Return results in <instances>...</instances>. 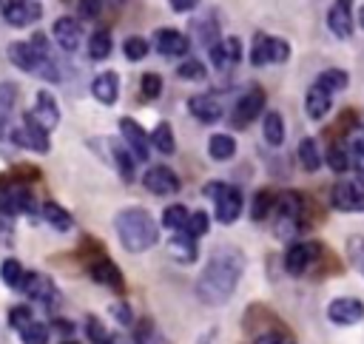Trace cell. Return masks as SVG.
Wrapping results in <instances>:
<instances>
[{
	"mask_svg": "<svg viewBox=\"0 0 364 344\" xmlns=\"http://www.w3.org/2000/svg\"><path fill=\"white\" fill-rule=\"evenodd\" d=\"M318 253H321V244L318 242H296L284 253V270L290 276H301V273L310 270V264L318 259Z\"/></svg>",
	"mask_w": 364,
	"mask_h": 344,
	"instance_id": "cell-7",
	"label": "cell"
},
{
	"mask_svg": "<svg viewBox=\"0 0 364 344\" xmlns=\"http://www.w3.org/2000/svg\"><path fill=\"white\" fill-rule=\"evenodd\" d=\"M142 185L154 193V196H173L179 190V176L168 168V165H154L145 171Z\"/></svg>",
	"mask_w": 364,
	"mask_h": 344,
	"instance_id": "cell-10",
	"label": "cell"
},
{
	"mask_svg": "<svg viewBox=\"0 0 364 344\" xmlns=\"http://www.w3.org/2000/svg\"><path fill=\"white\" fill-rule=\"evenodd\" d=\"M23 293H26L28 299L40 301V304H48V307H54V304L60 301V293H57L54 281H51L48 276H40V273H26V279H23Z\"/></svg>",
	"mask_w": 364,
	"mask_h": 344,
	"instance_id": "cell-16",
	"label": "cell"
},
{
	"mask_svg": "<svg viewBox=\"0 0 364 344\" xmlns=\"http://www.w3.org/2000/svg\"><path fill=\"white\" fill-rule=\"evenodd\" d=\"M193 28H196V34H199V43H202V45H208V48H210V45H216V43H219V40H216V37H219V26H216V20H213V17L199 20Z\"/></svg>",
	"mask_w": 364,
	"mask_h": 344,
	"instance_id": "cell-40",
	"label": "cell"
},
{
	"mask_svg": "<svg viewBox=\"0 0 364 344\" xmlns=\"http://www.w3.org/2000/svg\"><path fill=\"white\" fill-rule=\"evenodd\" d=\"M273 208H276V196H273L270 190H259V193L253 196V205H250V219L262 222L264 216H270Z\"/></svg>",
	"mask_w": 364,
	"mask_h": 344,
	"instance_id": "cell-36",
	"label": "cell"
},
{
	"mask_svg": "<svg viewBox=\"0 0 364 344\" xmlns=\"http://www.w3.org/2000/svg\"><path fill=\"white\" fill-rule=\"evenodd\" d=\"M28 43L34 45V51H37L43 60H51V51H48V40H46V34H40V31H37V34H34Z\"/></svg>",
	"mask_w": 364,
	"mask_h": 344,
	"instance_id": "cell-51",
	"label": "cell"
},
{
	"mask_svg": "<svg viewBox=\"0 0 364 344\" xmlns=\"http://www.w3.org/2000/svg\"><path fill=\"white\" fill-rule=\"evenodd\" d=\"M114 230L119 244L128 253H142L148 247L156 244L159 239V225L154 222V216L145 208H125L114 216Z\"/></svg>",
	"mask_w": 364,
	"mask_h": 344,
	"instance_id": "cell-2",
	"label": "cell"
},
{
	"mask_svg": "<svg viewBox=\"0 0 364 344\" xmlns=\"http://www.w3.org/2000/svg\"><path fill=\"white\" fill-rule=\"evenodd\" d=\"M262 108H264V91H262L259 85H253V88H247V91L236 100L233 114H230V122H233L236 128H245V125H250V122L262 114Z\"/></svg>",
	"mask_w": 364,
	"mask_h": 344,
	"instance_id": "cell-6",
	"label": "cell"
},
{
	"mask_svg": "<svg viewBox=\"0 0 364 344\" xmlns=\"http://www.w3.org/2000/svg\"><path fill=\"white\" fill-rule=\"evenodd\" d=\"M361 26H364V9H361Z\"/></svg>",
	"mask_w": 364,
	"mask_h": 344,
	"instance_id": "cell-56",
	"label": "cell"
},
{
	"mask_svg": "<svg viewBox=\"0 0 364 344\" xmlns=\"http://www.w3.org/2000/svg\"><path fill=\"white\" fill-rule=\"evenodd\" d=\"M299 162H301V168L304 171H318V165H321V154H318V145H316V139L313 136H304L301 142H299Z\"/></svg>",
	"mask_w": 364,
	"mask_h": 344,
	"instance_id": "cell-28",
	"label": "cell"
},
{
	"mask_svg": "<svg viewBox=\"0 0 364 344\" xmlns=\"http://www.w3.org/2000/svg\"><path fill=\"white\" fill-rule=\"evenodd\" d=\"M108 54H111V34L105 28H97L88 37V57L91 60H105Z\"/></svg>",
	"mask_w": 364,
	"mask_h": 344,
	"instance_id": "cell-30",
	"label": "cell"
},
{
	"mask_svg": "<svg viewBox=\"0 0 364 344\" xmlns=\"http://www.w3.org/2000/svg\"><path fill=\"white\" fill-rule=\"evenodd\" d=\"M208 154H210L213 159H219V162L230 159V156L236 154V142H233V136H230V134H213V136L208 139Z\"/></svg>",
	"mask_w": 364,
	"mask_h": 344,
	"instance_id": "cell-26",
	"label": "cell"
},
{
	"mask_svg": "<svg viewBox=\"0 0 364 344\" xmlns=\"http://www.w3.org/2000/svg\"><path fill=\"white\" fill-rule=\"evenodd\" d=\"M290 57V43L282 37L270 34H256L253 48H250V63L253 65H267V63H284Z\"/></svg>",
	"mask_w": 364,
	"mask_h": 344,
	"instance_id": "cell-5",
	"label": "cell"
},
{
	"mask_svg": "<svg viewBox=\"0 0 364 344\" xmlns=\"http://www.w3.org/2000/svg\"><path fill=\"white\" fill-rule=\"evenodd\" d=\"M3 17H6L9 26L23 28V26H31L43 17V6L37 0H9L3 6Z\"/></svg>",
	"mask_w": 364,
	"mask_h": 344,
	"instance_id": "cell-14",
	"label": "cell"
},
{
	"mask_svg": "<svg viewBox=\"0 0 364 344\" xmlns=\"http://www.w3.org/2000/svg\"><path fill=\"white\" fill-rule=\"evenodd\" d=\"M330 205L341 213H358L364 210V188L353 182H338L330 190Z\"/></svg>",
	"mask_w": 364,
	"mask_h": 344,
	"instance_id": "cell-8",
	"label": "cell"
},
{
	"mask_svg": "<svg viewBox=\"0 0 364 344\" xmlns=\"http://www.w3.org/2000/svg\"><path fill=\"white\" fill-rule=\"evenodd\" d=\"M119 134H122L128 151H131L139 162H145V159H148V148H151V136L145 134V128H142L136 119L122 117V119H119Z\"/></svg>",
	"mask_w": 364,
	"mask_h": 344,
	"instance_id": "cell-12",
	"label": "cell"
},
{
	"mask_svg": "<svg viewBox=\"0 0 364 344\" xmlns=\"http://www.w3.org/2000/svg\"><path fill=\"white\" fill-rule=\"evenodd\" d=\"M122 51H125V57H128L131 63H136V60H142V57L148 54V40L139 37V34H134V37H128V40L122 43Z\"/></svg>",
	"mask_w": 364,
	"mask_h": 344,
	"instance_id": "cell-42",
	"label": "cell"
},
{
	"mask_svg": "<svg viewBox=\"0 0 364 344\" xmlns=\"http://www.w3.org/2000/svg\"><path fill=\"white\" fill-rule=\"evenodd\" d=\"M9 321H11V327L20 333L26 324H31V310H28V307H23V304H20V307H11Z\"/></svg>",
	"mask_w": 364,
	"mask_h": 344,
	"instance_id": "cell-48",
	"label": "cell"
},
{
	"mask_svg": "<svg viewBox=\"0 0 364 344\" xmlns=\"http://www.w3.org/2000/svg\"><path fill=\"white\" fill-rule=\"evenodd\" d=\"M11 139H14L20 148H28V151H34V154H48V148H51L48 131L40 128V125H34L31 119H26L20 128H14Z\"/></svg>",
	"mask_w": 364,
	"mask_h": 344,
	"instance_id": "cell-15",
	"label": "cell"
},
{
	"mask_svg": "<svg viewBox=\"0 0 364 344\" xmlns=\"http://www.w3.org/2000/svg\"><path fill=\"white\" fill-rule=\"evenodd\" d=\"M205 193L213 199V210H216V222L230 225L239 219L242 213V190L236 185H225V182H210L205 185Z\"/></svg>",
	"mask_w": 364,
	"mask_h": 344,
	"instance_id": "cell-4",
	"label": "cell"
},
{
	"mask_svg": "<svg viewBox=\"0 0 364 344\" xmlns=\"http://www.w3.org/2000/svg\"><path fill=\"white\" fill-rule=\"evenodd\" d=\"M139 88H142V97L145 100H156L162 94V77L154 74V71H145L142 80H139Z\"/></svg>",
	"mask_w": 364,
	"mask_h": 344,
	"instance_id": "cell-43",
	"label": "cell"
},
{
	"mask_svg": "<svg viewBox=\"0 0 364 344\" xmlns=\"http://www.w3.org/2000/svg\"><path fill=\"white\" fill-rule=\"evenodd\" d=\"M316 82L336 94V91H341V88H347V71H341V68H327V71L318 74Z\"/></svg>",
	"mask_w": 364,
	"mask_h": 344,
	"instance_id": "cell-37",
	"label": "cell"
},
{
	"mask_svg": "<svg viewBox=\"0 0 364 344\" xmlns=\"http://www.w3.org/2000/svg\"><path fill=\"white\" fill-rule=\"evenodd\" d=\"M88 276L97 281V284H105V287H114V290H122V270L111 262V259H105V256H100V259H94L91 264H88Z\"/></svg>",
	"mask_w": 364,
	"mask_h": 344,
	"instance_id": "cell-21",
	"label": "cell"
},
{
	"mask_svg": "<svg viewBox=\"0 0 364 344\" xmlns=\"http://www.w3.org/2000/svg\"><path fill=\"white\" fill-rule=\"evenodd\" d=\"M20 338H23L26 344H46V341H48V327H46L43 321H31V324H26V327L20 330Z\"/></svg>",
	"mask_w": 364,
	"mask_h": 344,
	"instance_id": "cell-41",
	"label": "cell"
},
{
	"mask_svg": "<svg viewBox=\"0 0 364 344\" xmlns=\"http://www.w3.org/2000/svg\"><path fill=\"white\" fill-rule=\"evenodd\" d=\"M253 344H284V335H282L279 330H267V333L256 335V341H253Z\"/></svg>",
	"mask_w": 364,
	"mask_h": 344,
	"instance_id": "cell-52",
	"label": "cell"
},
{
	"mask_svg": "<svg viewBox=\"0 0 364 344\" xmlns=\"http://www.w3.org/2000/svg\"><path fill=\"white\" fill-rule=\"evenodd\" d=\"M208 225H210L208 213H205V210H193V213H191V219H188V225H185L182 230H185V233H191L193 239H199L202 233H208Z\"/></svg>",
	"mask_w": 364,
	"mask_h": 344,
	"instance_id": "cell-44",
	"label": "cell"
},
{
	"mask_svg": "<svg viewBox=\"0 0 364 344\" xmlns=\"http://www.w3.org/2000/svg\"><path fill=\"white\" fill-rule=\"evenodd\" d=\"M242 273H245V253L239 247H233V244L216 247L210 253L208 264L202 267L199 279H196V296H199V301H205L210 307L225 304L233 296Z\"/></svg>",
	"mask_w": 364,
	"mask_h": 344,
	"instance_id": "cell-1",
	"label": "cell"
},
{
	"mask_svg": "<svg viewBox=\"0 0 364 344\" xmlns=\"http://www.w3.org/2000/svg\"><path fill=\"white\" fill-rule=\"evenodd\" d=\"M40 213H43V219H46L54 230H68V227H71V213H68L65 208H60L57 202H46V205L40 208Z\"/></svg>",
	"mask_w": 364,
	"mask_h": 344,
	"instance_id": "cell-29",
	"label": "cell"
},
{
	"mask_svg": "<svg viewBox=\"0 0 364 344\" xmlns=\"http://www.w3.org/2000/svg\"><path fill=\"white\" fill-rule=\"evenodd\" d=\"M111 316H114V321L122 324V327L134 324V316H131V310H128L125 301H114V304H111Z\"/></svg>",
	"mask_w": 364,
	"mask_h": 344,
	"instance_id": "cell-49",
	"label": "cell"
},
{
	"mask_svg": "<svg viewBox=\"0 0 364 344\" xmlns=\"http://www.w3.org/2000/svg\"><path fill=\"white\" fill-rule=\"evenodd\" d=\"M154 48H156L159 54H165V57H182V54H188L191 43H188V37H185L182 31H176V28H156V31H154Z\"/></svg>",
	"mask_w": 364,
	"mask_h": 344,
	"instance_id": "cell-20",
	"label": "cell"
},
{
	"mask_svg": "<svg viewBox=\"0 0 364 344\" xmlns=\"http://www.w3.org/2000/svg\"><path fill=\"white\" fill-rule=\"evenodd\" d=\"M26 119H31L34 125H40V128H46V131L57 128V122H60V108H57L54 94L37 91V100H34V105H31V111H28Z\"/></svg>",
	"mask_w": 364,
	"mask_h": 344,
	"instance_id": "cell-11",
	"label": "cell"
},
{
	"mask_svg": "<svg viewBox=\"0 0 364 344\" xmlns=\"http://www.w3.org/2000/svg\"><path fill=\"white\" fill-rule=\"evenodd\" d=\"M111 156H114V165H117L119 176H122L125 182H131V179H134V162H136V156H134L131 151H125L122 145H114V148H111Z\"/></svg>",
	"mask_w": 364,
	"mask_h": 344,
	"instance_id": "cell-32",
	"label": "cell"
},
{
	"mask_svg": "<svg viewBox=\"0 0 364 344\" xmlns=\"http://www.w3.org/2000/svg\"><path fill=\"white\" fill-rule=\"evenodd\" d=\"M330 108H333V91H327L324 85L313 82V85L307 88V97H304V111H307V117H310V119H321Z\"/></svg>",
	"mask_w": 364,
	"mask_h": 344,
	"instance_id": "cell-22",
	"label": "cell"
},
{
	"mask_svg": "<svg viewBox=\"0 0 364 344\" xmlns=\"http://www.w3.org/2000/svg\"><path fill=\"white\" fill-rule=\"evenodd\" d=\"M63 344H77V341H63Z\"/></svg>",
	"mask_w": 364,
	"mask_h": 344,
	"instance_id": "cell-57",
	"label": "cell"
},
{
	"mask_svg": "<svg viewBox=\"0 0 364 344\" xmlns=\"http://www.w3.org/2000/svg\"><path fill=\"white\" fill-rule=\"evenodd\" d=\"M119 344H139V341H119Z\"/></svg>",
	"mask_w": 364,
	"mask_h": 344,
	"instance_id": "cell-55",
	"label": "cell"
},
{
	"mask_svg": "<svg viewBox=\"0 0 364 344\" xmlns=\"http://www.w3.org/2000/svg\"><path fill=\"white\" fill-rule=\"evenodd\" d=\"M77 11H80V17L91 20L102 11V0H77Z\"/></svg>",
	"mask_w": 364,
	"mask_h": 344,
	"instance_id": "cell-50",
	"label": "cell"
},
{
	"mask_svg": "<svg viewBox=\"0 0 364 344\" xmlns=\"http://www.w3.org/2000/svg\"><path fill=\"white\" fill-rule=\"evenodd\" d=\"M327 28L338 37V40H350L353 37V0H336L327 11Z\"/></svg>",
	"mask_w": 364,
	"mask_h": 344,
	"instance_id": "cell-17",
	"label": "cell"
},
{
	"mask_svg": "<svg viewBox=\"0 0 364 344\" xmlns=\"http://www.w3.org/2000/svg\"><path fill=\"white\" fill-rule=\"evenodd\" d=\"M85 333H88V338H91L94 344H114V335L105 330V324H102L97 316H88V321H85Z\"/></svg>",
	"mask_w": 364,
	"mask_h": 344,
	"instance_id": "cell-38",
	"label": "cell"
},
{
	"mask_svg": "<svg viewBox=\"0 0 364 344\" xmlns=\"http://www.w3.org/2000/svg\"><path fill=\"white\" fill-rule=\"evenodd\" d=\"M327 318L338 327H350V324H358L364 318V304L358 299H350V296H341V299H333L330 307H327Z\"/></svg>",
	"mask_w": 364,
	"mask_h": 344,
	"instance_id": "cell-13",
	"label": "cell"
},
{
	"mask_svg": "<svg viewBox=\"0 0 364 344\" xmlns=\"http://www.w3.org/2000/svg\"><path fill=\"white\" fill-rule=\"evenodd\" d=\"M168 253H171L176 262L191 264V262L196 259V239H193L191 233L179 230V233H173V236H171V242H168Z\"/></svg>",
	"mask_w": 364,
	"mask_h": 344,
	"instance_id": "cell-25",
	"label": "cell"
},
{
	"mask_svg": "<svg viewBox=\"0 0 364 344\" xmlns=\"http://www.w3.org/2000/svg\"><path fill=\"white\" fill-rule=\"evenodd\" d=\"M347 256L358 273H364V236H353L347 242Z\"/></svg>",
	"mask_w": 364,
	"mask_h": 344,
	"instance_id": "cell-45",
	"label": "cell"
},
{
	"mask_svg": "<svg viewBox=\"0 0 364 344\" xmlns=\"http://www.w3.org/2000/svg\"><path fill=\"white\" fill-rule=\"evenodd\" d=\"M213 338H216V333H213V330H210V333H208V335H202V338H199V344H210V341H213Z\"/></svg>",
	"mask_w": 364,
	"mask_h": 344,
	"instance_id": "cell-54",
	"label": "cell"
},
{
	"mask_svg": "<svg viewBox=\"0 0 364 344\" xmlns=\"http://www.w3.org/2000/svg\"><path fill=\"white\" fill-rule=\"evenodd\" d=\"M176 74H179L182 80H205V65H202L199 60H185V63L176 68Z\"/></svg>",
	"mask_w": 364,
	"mask_h": 344,
	"instance_id": "cell-47",
	"label": "cell"
},
{
	"mask_svg": "<svg viewBox=\"0 0 364 344\" xmlns=\"http://www.w3.org/2000/svg\"><path fill=\"white\" fill-rule=\"evenodd\" d=\"M188 111L199 119V122H219L222 119V114H225V105H222V100L216 97V94H196V97H191L188 100Z\"/></svg>",
	"mask_w": 364,
	"mask_h": 344,
	"instance_id": "cell-19",
	"label": "cell"
},
{
	"mask_svg": "<svg viewBox=\"0 0 364 344\" xmlns=\"http://www.w3.org/2000/svg\"><path fill=\"white\" fill-rule=\"evenodd\" d=\"M34 208V199L23 182L0 185V213H28Z\"/></svg>",
	"mask_w": 364,
	"mask_h": 344,
	"instance_id": "cell-9",
	"label": "cell"
},
{
	"mask_svg": "<svg viewBox=\"0 0 364 344\" xmlns=\"http://www.w3.org/2000/svg\"><path fill=\"white\" fill-rule=\"evenodd\" d=\"M191 219V210L185 205H168L165 213H162V227H171V230H182Z\"/></svg>",
	"mask_w": 364,
	"mask_h": 344,
	"instance_id": "cell-33",
	"label": "cell"
},
{
	"mask_svg": "<svg viewBox=\"0 0 364 344\" xmlns=\"http://www.w3.org/2000/svg\"><path fill=\"white\" fill-rule=\"evenodd\" d=\"M301 210H304V202L299 193L287 190L276 199V208H273V230L279 239H293L301 227Z\"/></svg>",
	"mask_w": 364,
	"mask_h": 344,
	"instance_id": "cell-3",
	"label": "cell"
},
{
	"mask_svg": "<svg viewBox=\"0 0 364 344\" xmlns=\"http://www.w3.org/2000/svg\"><path fill=\"white\" fill-rule=\"evenodd\" d=\"M80 37H82V26L77 17H60L54 23V40L60 43L63 51H74L80 45Z\"/></svg>",
	"mask_w": 364,
	"mask_h": 344,
	"instance_id": "cell-23",
	"label": "cell"
},
{
	"mask_svg": "<svg viewBox=\"0 0 364 344\" xmlns=\"http://www.w3.org/2000/svg\"><path fill=\"white\" fill-rule=\"evenodd\" d=\"M14 102H17V85L14 82H0V125L11 114Z\"/></svg>",
	"mask_w": 364,
	"mask_h": 344,
	"instance_id": "cell-39",
	"label": "cell"
},
{
	"mask_svg": "<svg viewBox=\"0 0 364 344\" xmlns=\"http://www.w3.org/2000/svg\"><path fill=\"white\" fill-rule=\"evenodd\" d=\"M0 279H3L6 287H23V279H26L23 264H20L17 259H3V264H0Z\"/></svg>",
	"mask_w": 364,
	"mask_h": 344,
	"instance_id": "cell-34",
	"label": "cell"
},
{
	"mask_svg": "<svg viewBox=\"0 0 364 344\" xmlns=\"http://www.w3.org/2000/svg\"><path fill=\"white\" fill-rule=\"evenodd\" d=\"M210 51V60L219 71H230L239 60H242V40L239 37H222L216 45L208 48Z\"/></svg>",
	"mask_w": 364,
	"mask_h": 344,
	"instance_id": "cell-18",
	"label": "cell"
},
{
	"mask_svg": "<svg viewBox=\"0 0 364 344\" xmlns=\"http://www.w3.org/2000/svg\"><path fill=\"white\" fill-rule=\"evenodd\" d=\"M262 131H264V139L270 145H282L284 142V119L279 111H267L264 114V122H262Z\"/></svg>",
	"mask_w": 364,
	"mask_h": 344,
	"instance_id": "cell-27",
	"label": "cell"
},
{
	"mask_svg": "<svg viewBox=\"0 0 364 344\" xmlns=\"http://www.w3.org/2000/svg\"><path fill=\"white\" fill-rule=\"evenodd\" d=\"M168 6L176 11V14H185V11H193L199 6V0H168Z\"/></svg>",
	"mask_w": 364,
	"mask_h": 344,
	"instance_id": "cell-53",
	"label": "cell"
},
{
	"mask_svg": "<svg viewBox=\"0 0 364 344\" xmlns=\"http://www.w3.org/2000/svg\"><path fill=\"white\" fill-rule=\"evenodd\" d=\"M327 165H330L336 173H344L347 168H353V162H350V148H344L341 142L330 145V148H327Z\"/></svg>",
	"mask_w": 364,
	"mask_h": 344,
	"instance_id": "cell-35",
	"label": "cell"
},
{
	"mask_svg": "<svg viewBox=\"0 0 364 344\" xmlns=\"http://www.w3.org/2000/svg\"><path fill=\"white\" fill-rule=\"evenodd\" d=\"M91 94H94L102 105H114L117 97H119V77H117L114 71H102V74H97L94 82H91Z\"/></svg>",
	"mask_w": 364,
	"mask_h": 344,
	"instance_id": "cell-24",
	"label": "cell"
},
{
	"mask_svg": "<svg viewBox=\"0 0 364 344\" xmlns=\"http://www.w3.org/2000/svg\"><path fill=\"white\" fill-rule=\"evenodd\" d=\"M347 148H350V162H353L355 173H358L361 182H364V136L353 139V145H347Z\"/></svg>",
	"mask_w": 364,
	"mask_h": 344,
	"instance_id": "cell-46",
	"label": "cell"
},
{
	"mask_svg": "<svg viewBox=\"0 0 364 344\" xmlns=\"http://www.w3.org/2000/svg\"><path fill=\"white\" fill-rule=\"evenodd\" d=\"M151 145L159 151V154H173L176 151V139H173V131L168 122H159L151 134Z\"/></svg>",
	"mask_w": 364,
	"mask_h": 344,
	"instance_id": "cell-31",
	"label": "cell"
}]
</instances>
